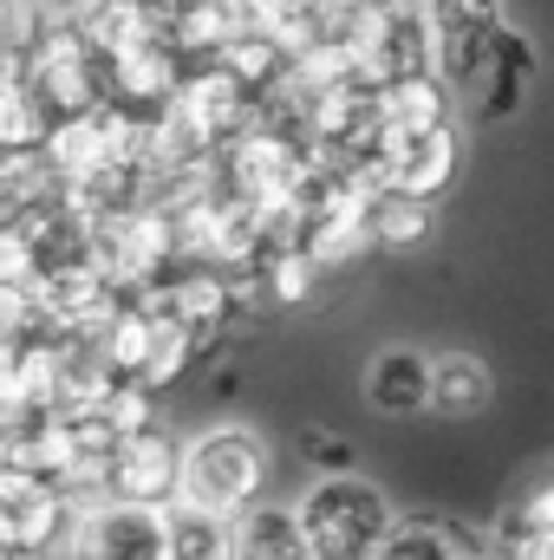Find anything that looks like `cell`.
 Returning <instances> with one entry per match:
<instances>
[{
	"instance_id": "1",
	"label": "cell",
	"mask_w": 554,
	"mask_h": 560,
	"mask_svg": "<svg viewBox=\"0 0 554 560\" xmlns=\"http://www.w3.org/2000/svg\"><path fill=\"white\" fill-rule=\"evenodd\" d=\"M300 528L313 541V560H379V548L392 541L399 528V509L379 482L353 476V469H333L320 476L300 502Z\"/></svg>"
},
{
	"instance_id": "2",
	"label": "cell",
	"mask_w": 554,
	"mask_h": 560,
	"mask_svg": "<svg viewBox=\"0 0 554 560\" xmlns=\"http://www.w3.org/2000/svg\"><path fill=\"white\" fill-rule=\"evenodd\" d=\"M262 482H268V443H262V430L216 423V430L189 436V450H183V495L176 502H196V509H216V515L242 522L262 502Z\"/></svg>"
},
{
	"instance_id": "3",
	"label": "cell",
	"mask_w": 554,
	"mask_h": 560,
	"mask_svg": "<svg viewBox=\"0 0 554 560\" xmlns=\"http://www.w3.org/2000/svg\"><path fill=\"white\" fill-rule=\"evenodd\" d=\"M183 450L170 436V423H150V430H131L105 469V495L112 502H138V509H170L183 495Z\"/></svg>"
},
{
	"instance_id": "4",
	"label": "cell",
	"mask_w": 554,
	"mask_h": 560,
	"mask_svg": "<svg viewBox=\"0 0 554 560\" xmlns=\"http://www.w3.org/2000/svg\"><path fill=\"white\" fill-rule=\"evenodd\" d=\"M457 176V131L437 125V131H405V138H385V156H379V183L385 189H405V196H424L437 202Z\"/></svg>"
},
{
	"instance_id": "5",
	"label": "cell",
	"mask_w": 554,
	"mask_h": 560,
	"mask_svg": "<svg viewBox=\"0 0 554 560\" xmlns=\"http://www.w3.org/2000/svg\"><path fill=\"white\" fill-rule=\"evenodd\" d=\"M79 560H170L163 555V509H138V502H99L85 515V548Z\"/></svg>"
},
{
	"instance_id": "6",
	"label": "cell",
	"mask_w": 554,
	"mask_h": 560,
	"mask_svg": "<svg viewBox=\"0 0 554 560\" xmlns=\"http://www.w3.org/2000/svg\"><path fill=\"white\" fill-rule=\"evenodd\" d=\"M430 392H437V359L417 352V346H385L366 365V405L379 418H417V411H430Z\"/></svg>"
},
{
	"instance_id": "7",
	"label": "cell",
	"mask_w": 554,
	"mask_h": 560,
	"mask_svg": "<svg viewBox=\"0 0 554 560\" xmlns=\"http://www.w3.org/2000/svg\"><path fill=\"white\" fill-rule=\"evenodd\" d=\"M163 555L170 560H235V515L170 502L163 509Z\"/></svg>"
},
{
	"instance_id": "8",
	"label": "cell",
	"mask_w": 554,
	"mask_h": 560,
	"mask_svg": "<svg viewBox=\"0 0 554 560\" xmlns=\"http://www.w3.org/2000/svg\"><path fill=\"white\" fill-rule=\"evenodd\" d=\"M235 560H313V541L300 528V509H275L255 502L235 522Z\"/></svg>"
},
{
	"instance_id": "9",
	"label": "cell",
	"mask_w": 554,
	"mask_h": 560,
	"mask_svg": "<svg viewBox=\"0 0 554 560\" xmlns=\"http://www.w3.org/2000/svg\"><path fill=\"white\" fill-rule=\"evenodd\" d=\"M379 105H385V131H392V138L450 125V85H443L437 72H412V79L379 85Z\"/></svg>"
},
{
	"instance_id": "10",
	"label": "cell",
	"mask_w": 554,
	"mask_h": 560,
	"mask_svg": "<svg viewBox=\"0 0 554 560\" xmlns=\"http://www.w3.org/2000/svg\"><path fill=\"white\" fill-rule=\"evenodd\" d=\"M489 398H496V372L476 352H437V392H430L437 418H476L489 411Z\"/></svg>"
},
{
	"instance_id": "11",
	"label": "cell",
	"mask_w": 554,
	"mask_h": 560,
	"mask_svg": "<svg viewBox=\"0 0 554 560\" xmlns=\"http://www.w3.org/2000/svg\"><path fill=\"white\" fill-rule=\"evenodd\" d=\"M529 72H535V46H529L522 33H509V26H503L496 59H489V79H483V92H476V112H483V118H509V112L522 105Z\"/></svg>"
},
{
	"instance_id": "12",
	"label": "cell",
	"mask_w": 554,
	"mask_h": 560,
	"mask_svg": "<svg viewBox=\"0 0 554 560\" xmlns=\"http://www.w3.org/2000/svg\"><path fill=\"white\" fill-rule=\"evenodd\" d=\"M372 235H379V248L430 242V202L405 196V189H372Z\"/></svg>"
},
{
	"instance_id": "13",
	"label": "cell",
	"mask_w": 554,
	"mask_h": 560,
	"mask_svg": "<svg viewBox=\"0 0 554 560\" xmlns=\"http://www.w3.org/2000/svg\"><path fill=\"white\" fill-rule=\"evenodd\" d=\"M476 541H463L450 522H399L379 560H463Z\"/></svg>"
},
{
	"instance_id": "14",
	"label": "cell",
	"mask_w": 554,
	"mask_h": 560,
	"mask_svg": "<svg viewBox=\"0 0 554 560\" xmlns=\"http://www.w3.org/2000/svg\"><path fill=\"white\" fill-rule=\"evenodd\" d=\"M437 33H503V0H424Z\"/></svg>"
},
{
	"instance_id": "15",
	"label": "cell",
	"mask_w": 554,
	"mask_h": 560,
	"mask_svg": "<svg viewBox=\"0 0 554 560\" xmlns=\"http://www.w3.org/2000/svg\"><path fill=\"white\" fill-rule=\"evenodd\" d=\"M333 13H392V7H412V0H326Z\"/></svg>"
},
{
	"instance_id": "16",
	"label": "cell",
	"mask_w": 554,
	"mask_h": 560,
	"mask_svg": "<svg viewBox=\"0 0 554 560\" xmlns=\"http://www.w3.org/2000/svg\"><path fill=\"white\" fill-rule=\"evenodd\" d=\"M463 560H503V555H496V548H470Z\"/></svg>"
}]
</instances>
